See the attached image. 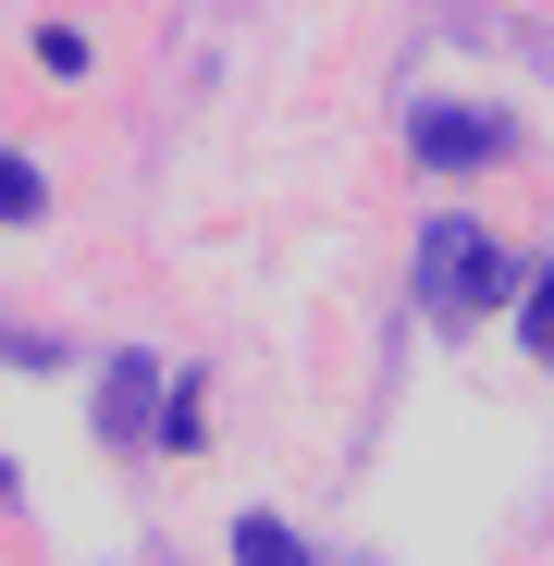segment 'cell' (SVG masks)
<instances>
[{
  "mask_svg": "<svg viewBox=\"0 0 554 566\" xmlns=\"http://www.w3.org/2000/svg\"><path fill=\"white\" fill-rule=\"evenodd\" d=\"M505 283H518V259H505L481 222H431V234H419V296H431L443 321H469V308H505Z\"/></svg>",
  "mask_w": 554,
  "mask_h": 566,
  "instance_id": "6da1fadb",
  "label": "cell"
},
{
  "mask_svg": "<svg viewBox=\"0 0 554 566\" xmlns=\"http://www.w3.org/2000/svg\"><path fill=\"white\" fill-rule=\"evenodd\" d=\"M407 136H419L431 172H481V160H505V124H493V112H443V99H419Z\"/></svg>",
  "mask_w": 554,
  "mask_h": 566,
  "instance_id": "7a4b0ae2",
  "label": "cell"
},
{
  "mask_svg": "<svg viewBox=\"0 0 554 566\" xmlns=\"http://www.w3.org/2000/svg\"><path fill=\"white\" fill-rule=\"evenodd\" d=\"M234 554H247V566H296V530H284V517H247Z\"/></svg>",
  "mask_w": 554,
  "mask_h": 566,
  "instance_id": "3957f363",
  "label": "cell"
},
{
  "mask_svg": "<svg viewBox=\"0 0 554 566\" xmlns=\"http://www.w3.org/2000/svg\"><path fill=\"white\" fill-rule=\"evenodd\" d=\"M0 210H13V222H25V210H38V172H25V160H13V148H0Z\"/></svg>",
  "mask_w": 554,
  "mask_h": 566,
  "instance_id": "277c9868",
  "label": "cell"
},
{
  "mask_svg": "<svg viewBox=\"0 0 554 566\" xmlns=\"http://www.w3.org/2000/svg\"><path fill=\"white\" fill-rule=\"evenodd\" d=\"M530 345H554V283H542V296H530Z\"/></svg>",
  "mask_w": 554,
  "mask_h": 566,
  "instance_id": "5b68a950",
  "label": "cell"
},
{
  "mask_svg": "<svg viewBox=\"0 0 554 566\" xmlns=\"http://www.w3.org/2000/svg\"><path fill=\"white\" fill-rule=\"evenodd\" d=\"M0 493H13V468H0Z\"/></svg>",
  "mask_w": 554,
  "mask_h": 566,
  "instance_id": "8992f818",
  "label": "cell"
}]
</instances>
